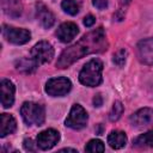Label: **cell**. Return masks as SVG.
<instances>
[{
  "mask_svg": "<svg viewBox=\"0 0 153 153\" xmlns=\"http://www.w3.org/2000/svg\"><path fill=\"white\" fill-rule=\"evenodd\" d=\"M108 49V38L104 29L97 27L88 33L84 35L76 43L65 49L57 59L56 67L57 68H67L73 65L75 61L80 60L85 55L103 53Z\"/></svg>",
  "mask_w": 153,
  "mask_h": 153,
  "instance_id": "obj_1",
  "label": "cell"
},
{
  "mask_svg": "<svg viewBox=\"0 0 153 153\" xmlns=\"http://www.w3.org/2000/svg\"><path fill=\"white\" fill-rule=\"evenodd\" d=\"M103 62L99 59H92L84 65L79 73V81L88 87H96L102 82Z\"/></svg>",
  "mask_w": 153,
  "mask_h": 153,
  "instance_id": "obj_2",
  "label": "cell"
},
{
  "mask_svg": "<svg viewBox=\"0 0 153 153\" xmlns=\"http://www.w3.org/2000/svg\"><path fill=\"white\" fill-rule=\"evenodd\" d=\"M20 115L27 126H42L45 121L44 106L33 102L23 103L20 108Z\"/></svg>",
  "mask_w": 153,
  "mask_h": 153,
  "instance_id": "obj_3",
  "label": "cell"
},
{
  "mask_svg": "<svg viewBox=\"0 0 153 153\" xmlns=\"http://www.w3.org/2000/svg\"><path fill=\"white\" fill-rule=\"evenodd\" d=\"M88 115L86 110L80 104H74L69 111V115L67 116L65 124L74 130H80L87 126Z\"/></svg>",
  "mask_w": 153,
  "mask_h": 153,
  "instance_id": "obj_4",
  "label": "cell"
},
{
  "mask_svg": "<svg viewBox=\"0 0 153 153\" xmlns=\"http://www.w3.org/2000/svg\"><path fill=\"white\" fill-rule=\"evenodd\" d=\"M30 57L32 60H35V62L38 66L50 62L54 57V48L49 42L41 41L32 47V49L30 51Z\"/></svg>",
  "mask_w": 153,
  "mask_h": 153,
  "instance_id": "obj_5",
  "label": "cell"
},
{
  "mask_svg": "<svg viewBox=\"0 0 153 153\" xmlns=\"http://www.w3.org/2000/svg\"><path fill=\"white\" fill-rule=\"evenodd\" d=\"M72 88V82L66 76L51 78L45 84V92L51 97H62Z\"/></svg>",
  "mask_w": 153,
  "mask_h": 153,
  "instance_id": "obj_6",
  "label": "cell"
},
{
  "mask_svg": "<svg viewBox=\"0 0 153 153\" xmlns=\"http://www.w3.org/2000/svg\"><path fill=\"white\" fill-rule=\"evenodd\" d=\"M1 32H2L4 38H6V41H8L10 43H13V44H25L31 38V33L29 30L10 26L6 24L2 25Z\"/></svg>",
  "mask_w": 153,
  "mask_h": 153,
  "instance_id": "obj_7",
  "label": "cell"
},
{
  "mask_svg": "<svg viewBox=\"0 0 153 153\" xmlns=\"http://www.w3.org/2000/svg\"><path fill=\"white\" fill-rule=\"evenodd\" d=\"M130 124L136 129H143L153 124V109L152 108H142L135 111L130 118Z\"/></svg>",
  "mask_w": 153,
  "mask_h": 153,
  "instance_id": "obj_8",
  "label": "cell"
},
{
  "mask_svg": "<svg viewBox=\"0 0 153 153\" xmlns=\"http://www.w3.org/2000/svg\"><path fill=\"white\" fill-rule=\"evenodd\" d=\"M59 140H60V133L53 128H49V129L41 131L37 135L36 145L39 149L48 151V149L53 148L59 142Z\"/></svg>",
  "mask_w": 153,
  "mask_h": 153,
  "instance_id": "obj_9",
  "label": "cell"
},
{
  "mask_svg": "<svg viewBox=\"0 0 153 153\" xmlns=\"http://www.w3.org/2000/svg\"><path fill=\"white\" fill-rule=\"evenodd\" d=\"M136 55L140 62L153 66V37L142 39L136 45Z\"/></svg>",
  "mask_w": 153,
  "mask_h": 153,
  "instance_id": "obj_10",
  "label": "cell"
},
{
  "mask_svg": "<svg viewBox=\"0 0 153 153\" xmlns=\"http://www.w3.org/2000/svg\"><path fill=\"white\" fill-rule=\"evenodd\" d=\"M0 90H1V105L4 108H11L14 103V92L16 87L13 82L8 79H2L0 82Z\"/></svg>",
  "mask_w": 153,
  "mask_h": 153,
  "instance_id": "obj_11",
  "label": "cell"
},
{
  "mask_svg": "<svg viewBox=\"0 0 153 153\" xmlns=\"http://www.w3.org/2000/svg\"><path fill=\"white\" fill-rule=\"evenodd\" d=\"M78 32H79V27L75 23L66 22V23H62L57 27L56 36L62 43H68L78 35Z\"/></svg>",
  "mask_w": 153,
  "mask_h": 153,
  "instance_id": "obj_12",
  "label": "cell"
},
{
  "mask_svg": "<svg viewBox=\"0 0 153 153\" xmlns=\"http://www.w3.org/2000/svg\"><path fill=\"white\" fill-rule=\"evenodd\" d=\"M36 18L39 22V24L44 29H49L55 23V16L51 13V11L42 2L36 4Z\"/></svg>",
  "mask_w": 153,
  "mask_h": 153,
  "instance_id": "obj_13",
  "label": "cell"
},
{
  "mask_svg": "<svg viewBox=\"0 0 153 153\" xmlns=\"http://www.w3.org/2000/svg\"><path fill=\"white\" fill-rule=\"evenodd\" d=\"M17 129L16 118L10 114H1L0 116V136L5 137L6 135L13 134Z\"/></svg>",
  "mask_w": 153,
  "mask_h": 153,
  "instance_id": "obj_14",
  "label": "cell"
},
{
  "mask_svg": "<svg viewBox=\"0 0 153 153\" xmlns=\"http://www.w3.org/2000/svg\"><path fill=\"white\" fill-rule=\"evenodd\" d=\"M1 6L4 13L11 18H18L22 16L23 5L19 0H2Z\"/></svg>",
  "mask_w": 153,
  "mask_h": 153,
  "instance_id": "obj_15",
  "label": "cell"
},
{
  "mask_svg": "<svg viewBox=\"0 0 153 153\" xmlns=\"http://www.w3.org/2000/svg\"><path fill=\"white\" fill-rule=\"evenodd\" d=\"M108 143L114 149H120L126 146L127 143V135L124 131L121 130H112L108 135Z\"/></svg>",
  "mask_w": 153,
  "mask_h": 153,
  "instance_id": "obj_16",
  "label": "cell"
},
{
  "mask_svg": "<svg viewBox=\"0 0 153 153\" xmlns=\"http://www.w3.org/2000/svg\"><path fill=\"white\" fill-rule=\"evenodd\" d=\"M38 65L35 62V60H32L31 57H22L16 62V68L25 74H30L33 73L37 69Z\"/></svg>",
  "mask_w": 153,
  "mask_h": 153,
  "instance_id": "obj_17",
  "label": "cell"
},
{
  "mask_svg": "<svg viewBox=\"0 0 153 153\" xmlns=\"http://www.w3.org/2000/svg\"><path fill=\"white\" fill-rule=\"evenodd\" d=\"M133 145L139 148H145V147H153V130L146 131L137 137L133 140Z\"/></svg>",
  "mask_w": 153,
  "mask_h": 153,
  "instance_id": "obj_18",
  "label": "cell"
},
{
  "mask_svg": "<svg viewBox=\"0 0 153 153\" xmlns=\"http://www.w3.org/2000/svg\"><path fill=\"white\" fill-rule=\"evenodd\" d=\"M61 7L66 13H68L71 16L78 14V12L80 10V5L76 0H62Z\"/></svg>",
  "mask_w": 153,
  "mask_h": 153,
  "instance_id": "obj_19",
  "label": "cell"
},
{
  "mask_svg": "<svg viewBox=\"0 0 153 153\" xmlns=\"http://www.w3.org/2000/svg\"><path fill=\"white\" fill-rule=\"evenodd\" d=\"M123 111H124L123 104H122L120 100L114 102L112 108H111V110H110V112H109V120H110L111 122H116V121H118L120 117L122 116Z\"/></svg>",
  "mask_w": 153,
  "mask_h": 153,
  "instance_id": "obj_20",
  "label": "cell"
},
{
  "mask_svg": "<svg viewBox=\"0 0 153 153\" xmlns=\"http://www.w3.org/2000/svg\"><path fill=\"white\" fill-rule=\"evenodd\" d=\"M104 149H105L104 143L99 139L90 140L85 146V151L86 152H92V153H102V152H104Z\"/></svg>",
  "mask_w": 153,
  "mask_h": 153,
  "instance_id": "obj_21",
  "label": "cell"
},
{
  "mask_svg": "<svg viewBox=\"0 0 153 153\" xmlns=\"http://www.w3.org/2000/svg\"><path fill=\"white\" fill-rule=\"evenodd\" d=\"M127 56H128L127 50H126V49H120V50H117V51L114 54L112 61H114V63H115L116 66L123 67L124 63H126V61H127Z\"/></svg>",
  "mask_w": 153,
  "mask_h": 153,
  "instance_id": "obj_22",
  "label": "cell"
},
{
  "mask_svg": "<svg viewBox=\"0 0 153 153\" xmlns=\"http://www.w3.org/2000/svg\"><path fill=\"white\" fill-rule=\"evenodd\" d=\"M93 6L97 7L98 10H104L108 7V4H109V0H93Z\"/></svg>",
  "mask_w": 153,
  "mask_h": 153,
  "instance_id": "obj_23",
  "label": "cell"
},
{
  "mask_svg": "<svg viewBox=\"0 0 153 153\" xmlns=\"http://www.w3.org/2000/svg\"><path fill=\"white\" fill-rule=\"evenodd\" d=\"M94 23H96V18H94L92 14H88V16H86V17L84 18V25L87 26V27L92 26Z\"/></svg>",
  "mask_w": 153,
  "mask_h": 153,
  "instance_id": "obj_24",
  "label": "cell"
},
{
  "mask_svg": "<svg viewBox=\"0 0 153 153\" xmlns=\"http://www.w3.org/2000/svg\"><path fill=\"white\" fill-rule=\"evenodd\" d=\"M24 148H25V151H30V152L36 151V148L33 147V143H32V140L31 139H25L24 140Z\"/></svg>",
  "mask_w": 153,
  "mask_h": 153,
  "instance_id": "obj_25",
  "label": "cell"
},
{
  "mask_svg": "<svg viewBox=\"0 0 153 153\" xmlns=\"http://www.w3.org/2000/svg\"><path fill=\"white\" fill-rule=\"evenodd\" d=\"M102 103H103L102 96H100V94H96V97L93 98V105H94V106H100Z\"/></svg>",
  "mask_w": 153,
  "mask_h": 153,
  "instance_id": "obj_26",
  "label": "cell"
},
{
  "mask_svg": "<svg viewBox=\"0 0 153 153\" xmlns=\"http://www.w3.org/2000/svg\"><path fill=\"white\" fill-rule=\"evenodd\" d=\"M59 152H74V153H78V151L74 149V148H62V149H60Z\"/></svg>",
  "mask_w": 153,
  "mask_h": 153,
  "instance_id": "obj_27",
  "label": "cell"
}]
</instances>
